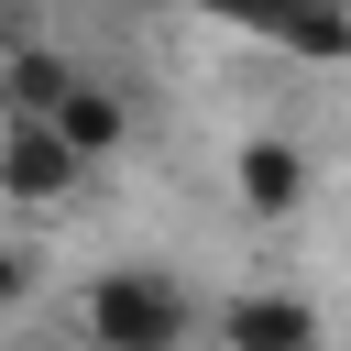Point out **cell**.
I'll return each mask as SVG.
<instances>
[{
  "label": "cell",
  "mask_w": 351,
  "mask_h": 351,
  "mask_svg": "<svg viewBox=\"0 0 351 351\" xmlns=\"http://www.w3.org/2000/svg\"><path fill=\"white\" fill-rule=\"evenodd\" d=\"M77 329H88V351H197L208 307L165 263H99L88 296H77Z\"/></svg>",
  "instance_id": "obj_1"
},
{
  "label": "cell",
  "mask_w": 351,
  "mask_h": 351,
  "mask_svg": "<svg viewBox=\"0 0 351 351\" xmlns=\"http://www.w3.org/2000/svg\"><path fill=\"white\" fill-rule=\"evenodd\" d=\"M165 11H208V22H230L296 66H351V11H307V0H165Z\"/></svg>",
  "instance_id": "obj_2"
},
{
  "label": "cell",
  "mask_w": 351,
  "mask_h": 351,
  "mask_svg": "<svg viewBox=\"0 0 351 351\" xmlns=\"http://www.w3.org/2000/svg\"><path fill=\"white\" fill-rule=\"evenodd\" d=\"M77 186H88V165L55 121H0V208H66Z\"/></svg>",
  "instance_id": "obj_3"
},
{
  "label": "cell",
  "mask_w": 351,
  "mask_h": 351,
  "mask_svg": "<svg viewBox=\"0 0 351 351\" xmlns=\"http://www.w3.org/2000/svg\"><path fill=\"white\" fill-rule=\"evenodd\" d=\"M208 351H318V307L296 285H230L208 307Z\"/></svg>",
  "instance_id": "obj_4"
},
{
  "label": "cell",
  "mask_w": 351,
  "mask_h": 351,
  "mask_svg": "<svg viewBox=\"0 0 351 351\" xmlns=\"http://www.w3.org/2000/svg\"><path fill=\"white\" fill-rule=\"evenodd\" d=\"M307 186H318V165H307V143H285V132H252V143L230 154V197H241L252 219H296Z\"/></svg>",
  "instance_id": "obj_5"
},
{
  "label": "cell",
  "mask_w": 351,
  "mask_h": 351,
  "mask_svg": "<svg viewBox=\"0 0 351 351\" xmlns=\"http://www.w3.org/2000/svg\"><path fill=\"white\" fill-rule=\"evenodd\" d=\"M55 132H66V143H77V165L99 176V165H110V154L132 143V99H121L110 77H88V66H77V88L55 99Z\"/></svg>",
  "instance_id": "obj_6"
},
{
  "label": "cell",
  "mask_w": 351,
  "mask_h": 351,
  "mask_svg": "<svg viewBox=\"0 0 351 351\" xmlns=\"http://www.w3.org/2000/svg\"><path fill=\"white\" fill-rule=\"evenodd\" d=\"M66 88H77V66L55 44H0V121H55Z\"/></svg>",
  "instance_id": "obj_7"
},
{
  "label": "cell",
  "mask_w": 351,
  "mask_h": 351,
  "mask_svg": "<svg viewBox=\"0 0 351 351\" xmlns=\"http://www.w3.org/2000/svg\"><path fill=\"white\" fill-rule=\"evenodd\" d=\"M33 285H44V252H33V241H0V318L33 307Z\"/></svg>",
  "instance_id": "obj_8"
},
{
  "label": "cell",
  "mask_w": 351,
  "mask_h": 351,
  "mask_svg": "<svg viewBox=\"0 0 351 351\" xmlns=\"http://www.w3.org/2000/svg\"><path fill=\"white\" fill-rule=\"evenodd\" d=\"M307 11H351V0H307Z\"/></svg>",
  "instance_id": "obj_9"
}]
</instances>
